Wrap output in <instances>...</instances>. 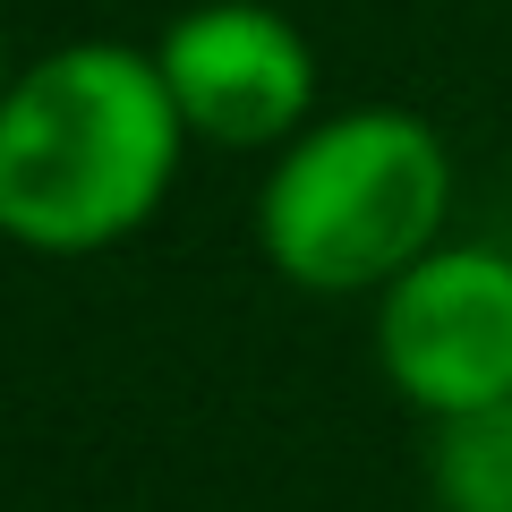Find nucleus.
I'll return each instance as SVG.
<instances>
[{
    "instance_id": "nucleus-5",
    "label": "nucleus",
    "mask_w": 512,
    "mask_h": 512,
    "mask_svg": "<svg viewBox=\"0 0 512 512\" xmlns=\"http://www.w3.org/2000/svg\"><path fill=\"white\" fill-rule=\"evenodd\" d=\"M427 478H436V512H512V402L444 419Z\"/></svg>"
},
{
    "instance_id": "nucleus-1",
    "label": "nucleus",
    "mask_w": 512,
    "mask_h": 512,
    "mask_svg": "<svg viewBox=\"0 0 512 512\" xmlns=\"http://www.w3.org/2000/svg\"><path fill=\"white\" fill-rule=\"evenodd\" d=\"M188 120L137 43H60L0 103V239L35 256H103L163 214Z\"/></svg>"
},
{
    "instance_id": "nucleus-4",
    "label": "nucleus",
    "mask_w": 512,
    "mask_h": 512,
    "mask_svg": "<svg viewBox=\"0 0 512 512\" xmlns=\"http://www.w3.org/2000/svg\"><path fill=\"white\" fill-rule=\"evenodd\" d=\"M163 86L180 103L188 137L222 154H265L291 146L316 120V52L282 9L265 0H197L163 26L154 43Z\"/></svg>"
},
{
    "instance_id": "nucleus-2",
    "label": "nucleus",
    "mask_w": 512,
    "mask_h": 512,
    "mask_svg": "<svg viewBox=\"0 0 512 512\" xmlns=\"http://www.w3.org/2000/svg\"><path fill=\"white\" fill-rule=\"evenodd\" d=\"M453 154L436 120L402 103H359L308 120L256 188V248L282 282L316 299L384 291L427 248H444Z\"/></svg>"
},
{
    "instance_id": "nucleus-3",
    "label": "nucleus",
    "mask_w": 512,
    "mask_h": 512,
    "mask_svg": "<svg viewBox=\"0 0 512 512\" xmlns=\"http://www.w3.org/2000/svg\"><path fill=\"white\" fill-rule=\"evenodd\" d=\"M376 367L419 419L512 402V248L444 239L376 291Z\"/></svg>"
},
{
    "instance_id": "nucleus-6",
    "label": "nucleus",
    "mask_w": 512,
    "mask_h": 512,
    "mask_svg": "<svg viewBox=\"0 0 512 512\" xmlns=\"http://www.w3.org/2000/svg\"><path fill=\"white\" fill-rule=\"evenodd\" d=\"M9 77H18V69H9V35H0V103H9Z\"/></svg>"
}]
</instances>
